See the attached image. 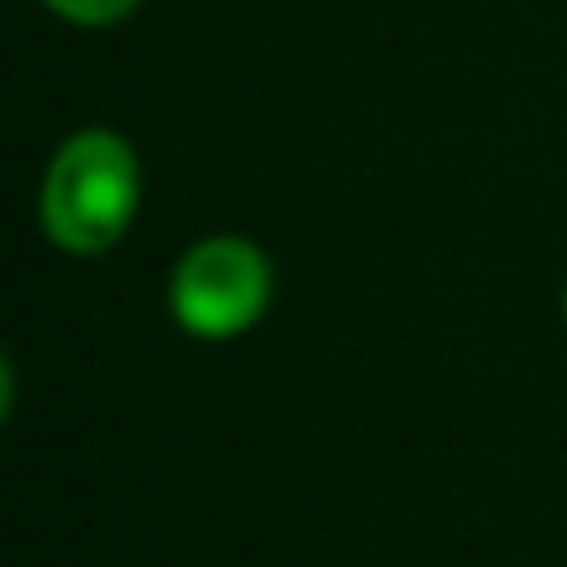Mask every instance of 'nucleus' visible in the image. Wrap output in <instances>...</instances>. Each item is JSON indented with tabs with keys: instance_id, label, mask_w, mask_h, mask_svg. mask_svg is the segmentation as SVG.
<instances>
[{
	"instance_id": "1",
	"label": "nucleus",
	"mask_w": 567,
	"mask_h": 567,
	"mask_svg": "<svg viewBox=\"0 0 567 567\" xmlns=\"http://www.w3.org/2000/svg\"><path fill=\"white\" fill-rule=\"evenodd\" d=\"M140 209V159L115 130H75L40 179V225L65 255H105Z\"/></svg>"
},
{
	"instance_id": "2",
	"label": "nucleus",
	"mask_w": 567,
	"mask_h": 567,
	"mask_svg": "<svg viewBox=\"0 0 567 567\" xmlns=\"http://www.w3.org/2000/svg\"><path fill=\"white\" fill-rule=\"evenodd\" d=\"M275 299V269L255 239L209 235L179 255L169 275V313L195 339H239L265 319Z\"/></svg>"
},
{
	"instance_id": "3",
	"label": "nucleus",
	"mask_w": 567,
	"mask_h": 567,
	"mask_svg": "<svg viewBox=\"0 0 567 567\" xmlns=\"http://www.w3.org/2000/svg\"><path fill=\"white\" fill-rule=\"evenodd\" d=\"M45 6L55 10L60 20H70V25H115L140 0H45Z\"/></svg>"
},
{
	"instance_id": "4",
	"label": "nucleus",
	"mask_w": 567,
	"mask_h": 567,
	"mask_svg": "<svg viewBox=\"0 0 567 567\" xmlns=\"http://www.w3.org/2000/svg\"><path fill=\"white\" fill-rule=\"evenodd\" d=\"M563 313H567V293H563Z\"/></svg>"
}]
</instances>
